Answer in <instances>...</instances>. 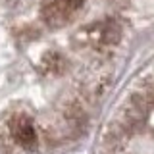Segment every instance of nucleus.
<instances>
[{
    "label": "nucleus",
    "mask_w": 154,
    "mask_h": 154,
    "mask_svg": "<svg viewBox=\"0 0 154 154\" xmlns=\"http://www.w3.org/2000/svg\"><path fill=\"white\" fill-rule=\"evenodd\" d=\"M148 122H150V123L154 125V106L150 108V112H148Z\"/></svg>",
    "instance_id": "obj_5"
},
{
    "label": "nucleus",
    "mask_w": 154,
    "mask_h": 154,
    "mask_svg": "<svg viewBox=\"0 0 154 154\" xmlns=\"http://www.w3.org/2000/svg\"><path fill=\"white\" fill-rule=\"evenodd\" d=\"M12 135L16 139V143H19L23 148H33L37 144V133L33 123L27 118L19 116L12 122Z\"/></svg>",
    "instance_id": "obj_1"
},
{
    "label": "nucleus",
    "mask_w": 154,
    "mask_h": 154,
    "mask_svg": "<svg viewBox=\"0 0 154 154\" xmlns=\"http://www.w3.org/2000/svg\"><path fill=\"white\" fill-rule=\"evenodd\" d=\"M119 37H122V31H119V27L116 25L114 21H108V23H106L104 33H102L104 42H108V45H114V42L119 41Z\"/></svg>",
    "instance_id": "obj_3"
},
{
    "label": "nucleus",
    "mask_w": 154,
    "mask_h": 154,
    "mask_svg": "<svg viewBox=\"0 0 154 154\" xmlns=\"http://www.w3.org/2000/svg\"><path fill=\"white\" fill-rule=\"evenodd\" d=\"M60 2H62V4H64V6H66V8L71 12V10H77V8H81V6H83V2H85V0H60Z\"/></svg>",
    "instance_id": "obj_4"
},
{
    "label": "nucleus",
    "mask_w": 154,
    "mask_h": 154,
    "mask_svg": "<svg viewBox=\"0 0 154 154\" xmlns=\"http://www.w3.org/2000/svg\"><path fill=\"white\" fill-rule=\"evenodd\" d=\"M67 14H69V10H67L64 4L60 2V0H56L54 4H50V6L45 8V12H42V16H45V21L48 25H64L67 21Z\"/></svg>",
    "instance_id": "obj_2"
}]
</instances>
